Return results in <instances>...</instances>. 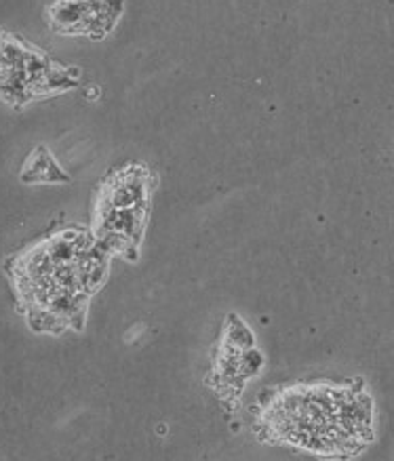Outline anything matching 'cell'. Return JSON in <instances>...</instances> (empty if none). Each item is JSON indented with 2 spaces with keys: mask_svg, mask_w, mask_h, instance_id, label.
Listing matches in <instances>:
<instances>
[{
  "mask_svg": "<svg viewBox=\"0 0 394 461\" xmlns=\"http://www.w3.org/2000/svg\"><path fill=\"white\" fill-rule=\"evenodd\" d=\"M373 402L362 388L306 384L279 390L260 411L270 440L323 457H353L373 440Z\"/></svg>",
  "mask_w": 394,
  "mask_h": 461,
  "instance_id": "obj_2",
  "label": "cell"
},
{
  "mask_svg": "<svg viewBox=\"0 0 394 461\" xmlns=\"http://www.w3.org/2000/svg\"><path fill=\"white\" fill-rule=\"evenodd\" d=\"M78 78L77 68L61 66L22 36L0 30V99L11 108L74 89Z\"/></svg>",
  "mask_w": 394,
  "mask_h": 461,
  "instance_id": "obj_4",
  "label": "cell"
},
{
  "mask_svg": "<svg viewBox=\"0 0 394 461\" xmlns=\"http://www.w3.org/2000/svg\"><path fill=\"white\" fill-rule=\"evenodd\" d=\"M156 176L143 165L115 169L102 182L91 234L110 255L137 259L146 232Z\"/></svg>",
  "mask_w": 394,
  "mask_h": 461,
  "instance_id": "obj_3",
  "label": "cell"
},
{
  "mask_svg": "<svg viewBox=\"0 0 394 461\" xmlns=\"http://www.w3.org/2000/svg\"><path fill=\"white\" fill-rule=\"evenodd\" d=\"M123 15V0H53L47 7L49 28L64 36L104 39Z\"/></svg>",
  "mask_w": 394,
  "mask_h": 461,
  "instance_id": "obj_5",
  "label": "cell"
},
{
  "mask_svg": "<svg viewBox=\"0 0 394 461\" xmlns=\"http://www.w3.org/2000/svg\"><path fill=\"white\" fill-rule=\"evenodd\" d=\"M112 255L80 228L42 236L5 266L17 310L36 333L61 335L85 327L91 297L104 285Z\"/></svg>",
  "mask_w": 394,
  "mask_h": 461,
  "instance_id": "obj_1",
  "label": "cell"
},
{
  "mask_svg": "<svg viewBox=\"0 0 394 461\" xmlns=\"http://www.w3.org/2000/svg\"><path fill=\"white\" fill-rule=\"evenodd\" d=\"M20 179L23 184H68L70 176L53 158L45 146H39L30 152L26 163H23Z\"/></svg>",
  "mask_w": 394,
  "mask_h": 461,
  "instance_id": "obj_6",
  "label": "cell"
}]
</instances>
